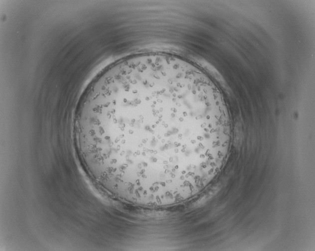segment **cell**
<instances>
[{
    "mask_svg": "<svg viewBox=\"0 0 315 251\" xmlns=\"http://www.w3.org/2000/svg\"><path fill=\"white\" fill-rule=\"evenodd\" d=\"M74 130L90 176L118 199L147 208L201 192L222 169L231 139L214 83L189 62L158 53L101 72L81 98Z\"/></svg>",
    "mask_w": 315,
    "mask_h": 251,
    "instance_id": "6da1fadb",
    "label": "cell"
}]
</instances>
